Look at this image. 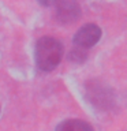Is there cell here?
Listing matches in <instances>:
<instances>
[{
	"label": "cell",
	"mask_w": 127,
	"mask_h": 131,
	"mask_svg": "<svg viewBox=\"0 0 127 131\" xmlns=\"http://www.w3.org/2000/svg\"><path fill=\"white\" fill-rule=\"evenodd\" d=\"M56 131H94L93 127L79 119H68L56 127Z\"/></svg>",
	"instance_id": "obj_4"
},
{
	"label": "cell",
	"mask_w": 127,
	"mask_h": 131,
	"mask_svg": "<svg viewBox=\"0 0 127 131\" xmlns=\"http://www.w3.org/2000/svg\"><path fill=\"white\" fill-rule=\"evenodd\" d=\"M63 56V45L53 37H43L36 45V63L43 71H52Z\"/></svg>",
	"instance_id": "obj_1"
},
{
	"label": "cell",
	"mask_w": 127,
	"mask_h": 131,
	"mask_svg": "<svg viewBox=\"0 0 127 131\" xmlns=\"http://www.w3.org/2000/svg\"><path fill=\"white\" fill-rule=\"evenodd\" d=\"M37 2L44 7H52V6H55V4L59 3L60 0H37Z\"/></svg>",
	"instance_id": "obj_6"
},
{
	"label": "cell",
	"mask_w": 127,
	"mask_h": 131,
	"mask_svg": "<svg viewBox=\"0 0 127 131\" xmlns=\"http://www.w3.org/2000/svg\"><path fill=\"white\" fill-rule=\"evenodd\" d=\"M101 37V29L94 23H88L82 26L74 36V44L78 48L88 49L98 42Z\"/></svg>",
	"instance_id": "obj_2"
},
{
	"label": "cell",
	"mask_w": 127,
	"mask_h": 131,
	"mask_svg": "<svg viewBox=\"0 0 127 131\" xmlns=\"http://www.w3.org/2000/svg\"><path fill=\"white\" fill-rule=\"evenodd\" d=\"M68 59L71 61H75V63H82L85 59H86V49H82V48H75L70 52V56Z\"/></svg>",
	"instance_id": "obj_5"
},
{
	"label": "cell",
	"mask_w": 127,
	"mask_h": 131,
	"mask_svg": "<svg viewBox=\"0 0 127 131\" xmlns=\"http://www.w3.org/2000/svg\"><path fill=\"white\" fill-rule=\"evenodd\" d=\"M81 16V7L75 0H60L56 8V19L63 25L74 23Z\"/></svg>",
	"instance_id": "obj_3"
}]
</instances>
